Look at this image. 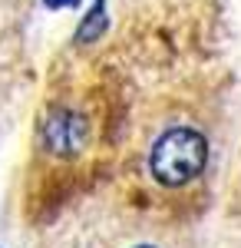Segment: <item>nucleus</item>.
<instances>
[{
  "instance_id": "obj_1",
  "label": "nucleus",
  "mask_w": 241,
  "mask_h": 248,
  "mask_svg": "<svg viewBox=\"0 0 241 248\" xmlns=\"http://www.w3.org/2000/svg\"><path fill=\"white\" fill-rule=\"evenodd\" d=\"M208 162V139L192 126H175L155 139L152 155H149V169L155 175V182H162L168 189L192 182Z\"/></svg>"
},
{
  "instance_id": "obj_2",
  "label": "nucleus",
  "mask_w": 241,
  "mask_h": 248,
  "mask_svg": "<svg viewBox=\"0 0 241 248\" xmlns=\"http://www.w3.org/2000/svg\"><path fill=\"white\" fill-rule=\"evenodd\" d=\"M43 142L53 153H63V155L83 149V142H86V123H83V116L73 113V109H53L50 119L43 123Z\"/></svg>"
},
{
  "instance_id": "obj_3",
  "label": "nucleus",
  "mask_w": 241,
  "mask_h": 248,
  "mask_svg": "<svg viewBox=\"0 0 241 248\" xmlns=\"http://www.w3.org/2000/svg\"><path fill=\"white\" fill-rule=\"evenodd\" d=\"M106 33V0H96L93 10L83 17V23L76 27V43H93Z\"/></svg>"
},
{
  "instance_id": "obj_4",
  "label": "nucleus",
  "mask_w": 241,
  "mask_h": 248,
  "mask_svg": "<svg viewBox=\"0 0 241 248\" xmlns=\"http://www.w3.org/2000/svg\"><path fill=\"white\" fill-rule=\"evenodd\" d=\"M46 7H79V0H43Z\"/></svg>"
},
{
  "instance_id": "obj_5",
  "label": "nucleus",
  "mask_w": 241,
  "mask_h": 248,
  "mask_svg": "<svg viewBox=\"0 0 241 248\" xmlns=\"http://www.w3.org/2000/svg\"><path fill=\"white\" fill-rule=\"evenodd\" d=\"M136 248H155V245H136Z\"/></svg>"
}]
</instances>
